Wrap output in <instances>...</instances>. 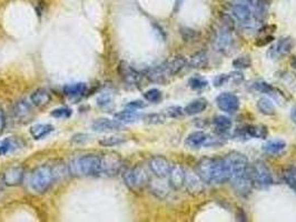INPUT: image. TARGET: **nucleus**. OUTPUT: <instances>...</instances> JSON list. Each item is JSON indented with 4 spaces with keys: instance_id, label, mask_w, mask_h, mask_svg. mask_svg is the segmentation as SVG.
Returning a JSON list of instances; mask_svg holds the SVG:
<instances>
[{
    "instance_id": "nucleus-19",
    "label": "nucleus",
    "mask_w": 296,
    "mask_h": 222,
    "mask_svg": "<svg viewBox=\"0 0 296 222\" xmlns=\"http://www.w3.org/2000/svg\"><path fill=\"white\" fill-rule=\"evenodd\" d=\"M25 170L22 167H11L4 173V182L8 187L19 186L24 180Z\"/></svg>"
},
{
    "instance_id": "nucleus-3",
    "label": "nucleus",
    "mask_w": 296,
    "mask_h": 222,
    "mask_svg": "<svg viewBox=\"0 0 296 222\" xmlns=\"http://www.w3.org/2000/svg\"><path fill=\"white\" fill-rule=\"evenodd\" d=\"M123 180L129 190L138 192L149 186L150 178L146 169L142 166L128 168L123 172Z\"/></svg>"
},
{
    "instance_id": "nucleus-38",
    "label": "nucleus",
    "mask_w": 296,
    "mask_h": 222,
    "mask_svg": "<svg viewBox=\"0 0 296 222\" xmlns=\"http://www.w3.org/2000/svg\"><path fill=\"white\" fill-rule=\"evenodd\" d=\"M252 66V59L249 56H241L237 57L236 59L233 60V67L237 70H244V69H248Z\"/></svg>"
},
{
    "instance_id": "nucleus-31",
    "label": "nucleus",
    "mask_w": 296,
    "mask_h": 222,
    "mask_svg": "<svg viewBox=\"0 0 296 222\" xmlns=\"http://www.w3.org/2000/svg\"><path fill=\"white\" fill-rule=\"evenodd\" d=\"M189 65L194 69H203L206 68L208 65V56L205 51H199L195 55L191 56L189 60Z\"/></svg>"
},
{
    "instance_id": "nucleus-39",
    "label": "nucleus",
    "mask_w": 296,
    "mask_h": 222,
    "mask_svg": "<svg viewBox=\"0 0 296 222\" xmlns=\"http://www.w3.org/2000/svg\"><path fill=\"white\" fill-rule=\"evenodd\" d=\"M252 87H253L254 90H256L257 92H262V93H273L275 91L274 87L266 83V81H263V80L255 81Z\"/></svg>"
},
{
    "instance_id": "nucleus-14",
    "label": "nucleus",
    "mask_w": 296,
    "mask_h": 222,
    "mask_svg": "<svg viewBox=\"0 0 296 222\" xmlns=\"http://www.w3.org/2000/svg\"><path fill=\"white\" fill-rule=\"evenodd\" d=\"M185 178H186V170L181 165L172 166L171 172L168 174V182L173 190H181L184 183Z\"/></svg>"
},
{
    "instance_id": "nucleus-34",
    "label": "nucleus",
    "mask_w": 296,
    "mask_h": 222,
    "mask_svg": "<svg viewBox=\"0 0 296 222\" xmlns=\"http://www.w3.org/2000/svg\"><path fill=\"white\" fill-rule=\"evenodd\" d=\"M283 179L289 188L296 192V168L289 167L283 172Z\"/></svg>"
},
{
    "instance_id": "nucleus-11",
    "label": "nucleus",
    "mask_w": 296,
    "mask_h": 222,
    "mask_svg": "<svg viewBox=\"0 0 296 222\" xmlns=\"http://www.w3.org/2000/svg\"><path fill=\"white\" fill-rule=\"evenodd\" d=\"M231 181L234 191L240 197H247L252 192V188L254 184L251 176H249L248 169L245 173H243L241 176H237L235 178H232Z\"/></svg>"
},
{
    "instance_id": "nucleus-52",
    "label": "nucleus",
    "mask_w": 296,
    "mask_h": 222,
    "mask_svg": "<svg viewBox=\"0 0 296 222\" xmlns=\"http://www.w3.org/2000/svg\"><path fill=\"white\" fill-rule=\"evenodd\" d=\"M5 125H6V118H5V113H4V110L0 108V133L3 132L4 130V128H5Z\"/></svg>"
},
{
    "instance_id": "nucleus-28",
    "label": "nucleus",
    "mask_w": 296,
    "mask_h": 222,
    "mask_svg": "<svg viewBox=\"0 0 296 222\" xmlns=\"http://www.w3.org/2000/svg\"><path fill=\"white\" fill-rule=\"evenodd\" d=\"M286 142L281 139H273L263 145V149L269 155H280L282 151L285 150Z\"/></svg>"
},
{
    "instance_id": "nucleus-45",
    "label": "nucleus",
    "mask_w": 296,
    "mask_h": 222,
    "mask_svg": "<svg viewBox=\"0 0 296 222\" xmlns=\"http://www.w3.org/2000/svg\"><path fill=\"white\" fill-rule=\"evenodd\" d=\"M181 33L185 42H191V40L196 39L197 34H199L195 30H193V29H189V28H183Z\"/></svg>"
},
{
    "instance_id": "nucleus-35",
    "label": "nucleus",
    "mask_w": 296,
    "mask_h": 222,
    "mask_svg": "<svg viewBox=\"0 0 296 222\" xmlns=\"http://www.w3.org/2000/svg\"><path fill=\"white\" fill-rule=\"evenodd\" d=\"M30 111H31L30 104L25 100L17 101L14 106V114L16 117H18V118H24V117L30 114Z\"/></svg>"
},
{
    "instance_id": "nucleus-8",
    "label": "nucleus",
    "mask_w": 296,
    "mask_h": 222,
    "mask_svg": "<svg viewBox=\"0 0 296 222\" xmlns=\"http://www.w3.org/2000/svg\"><path fill=\"white\" fill-rule=\"evenodd\" d=\"M217 107L226 114H235L240 109V99L232 92H223L216 98Z\"/></svg>"
},
{
    "instance_id": "nucleus-6",
    "label": "nucleus",
    "mask_w": 296,
    "mask_h": 222,
    "mask_svg": "<svg viewBox=\"0 0 296 222\" xmlns=\"http://www.w3.org/2000/svg\"><path fill=\"white\" fill-rule=\"evenodd\" d=\"M224 158L229 167L232 178L241 176V174L245 173L247 171L249 165H248V160L245 155L237 153V151H233V153H229L228 155H226Z\"/></svg>"
},
{
    "instance_id": "nucleus-4",
    "label": "nucleus",
    "mask_w": 296,
    "mask_h": 222,
    "mask_svg": "<svg viewBox=\"0 0 296 222\" xmlns=\"http://www.w3.org/2000/svg\"><path fill=\"white\" fill-rule=\"evenodd\" d=\"M248 172L252 178L253 184L257 188H268L273 183L271 170L262 161H256L253 165H249Z\"/></svg>"
},
{
    "instance_id": "nucleus-41",
    "label": "nucleus",
    "mask_w": 296,
    "mask_h": 222,
    "mask_svg": "<svg viewBox=\"0 0 296 222\" xmlns=\"http://www.w3.org/2000/svg\"><path fill=\"white\" fill-rule=\"evenodd\" d=\"M220 23H222V28L225 29L227 31H234L235 29V21L234 18L232 16L227 14H222L220 15Z\"/></svg>"
},
{
    "instance_id": "nucleus-21",
    "label": "nucleus",
    "mask_w": 296,
    "mask_h": 222,
    "mask_svg": "<svg viewBox=\"0 0 296 222\" xmlns=\"http://www.w3.org/2000/svg\"><path fill=\"white\" fill-rule=\"evenodd\" d=\"M208 139V136L203 131H194L189 133L186 140H185V145L190 149H199L202 145H205Z\"/></svg>"
},
{
    "instance_id": "nucleus-37",
    "label": "nucleus",
    "mask_w": 296,
    "mask_h": 222,
    "mask_svg": "<svg viewBox=\"0 0 296 222\" xmlns=\"http://www.w3.org/2000/svg\"><path fill=\"white\" fill-rule=\"evenodd\" d=\"M126 141V139L119 136H112L107 138H103L100 140V144L103 147H116V145H119L121 143H124Z\"/></svg>"
},
{
    "instance_id": "nucleus-29",
    "label": "nucleus",
    "mask_w": 296,
    "mask_h": 222,
    "mask_svg": "<svg viewBox=\"0 0 296 222\" xmlns=\"http://www.w3.org/2000/svg\"><path fill=\"white\" fill-rule=\"evenodd\" d=\"M19 147V140L16 138H5L0 140V156H6L13 151L17 150Z\"/></svg>"
},
{
    "instance_id": "nucleus-26",
    "label": "nucleus",
    "mask_w": 296,
    "mask_h": 222,
    "mask_svg": "<svg viewBox=\"0 0 296 222\" xmlns=\"http://www.w3.org/2000/svg\"><path fill=\"white\" fill-rule=\"evenodd\" d=\"M207 108V100L205 98H199L195 100L190 101L186 107L184 108L185 115L188 116H195L203 113Z\"/></svg>"
},
{
    "instance_id": "nucleus-20",
    "label": "nucleus",
    "mask_w": 296,
    "mask_h": 222,
    "mask_svg": "<svg viewBox=\"0 0 296 222\" xmlns=\"http://www.w3.org/2000/svg\"><path fill=\"white\" fill-rule=\"evenodd\" d=\"M186 65H187V59L182 55L174 56L170 60H167L162 63V66H164L166 72L170 77L177 75L181 70L184 69V67Z\"/></svg>"
},
{
    "instance_id": "nucleus-53",
    "label": "nucleus",
    "mask_w": 296,
    "mask_h": 222,
    "mask_svg": "<svg viewBox=\"0 0 296 222\" xmlns=\"http://www.w3.org/2000/svg\"><path fill=\"white\" fill-rule=\"evenodd\" d=\"M291 120L296 124V104H294L291 109Z\"/></svg>"
},
{
    "instance_id": "nucleus-32",
    "label": "nucleus",
    "mask_w": 296,
    "mask_h": 222,
    "mask_svg": "<svg viewBox=\"0 0 296 222\" xmlns=\"http://www.w3.org/2000/svg\"><path fill=\"white\" fill-rule=\"evenodd\" d=\"M213 122H214V126H215L217 131L222 132V133L227 132L232 128V125H233L232 124V120L228 118V117L223 116V115L216 116L215 118H214Z\"/></svg>"
},
{
    "instance_id": "nucleus-47",
    "label": "nucleus",
    "mask_w": 296,
    "mask_h": 222,
    "mask_svg": "<svg viewBox=\"0 0 296 222\" xmlns=\"http://www.w3.org/2000/svg\"><path fill=\"white\" fill-rule=\"evenodd\" d=\"M145 107H146V103L142 100H134V101H130L129 103H127V108L133 109V110L143 109Z\"/></svg>"
},
{
    "instance_id": "nucleus-23",
    "label": "nucleus",
    "mask_w": 296,
    "mask_h": 222,
    "mask_svg": "<svg viewBox=\"0 0 296 222\" xmlns=\"http://www.w3.org/2000/svg\"><path fill=\"white\" fill-rule=\"evenodd\" d=\"M146 77L149 81H152L154 84H165L170 76L167 75L164 66L160 65L149 69L146 72Z\"/></svg>"
},
{
    "instance_id": "nucleus-48",
    "label": "nucleus",
    "mask_w": 296,
    "mask_h": 222,
    "mask_svg": "<svg viewBox=\"0 0 296 222\" xmlns=\"http://www.w3.org/2000/svg\"><path fill=\"white\" fill-rule=\"evenodd\" d=\"M97 101L100 106H103V107L107 106V104H109L110 101H112V97H110V95H108V93H104V95L98 97Z\"/></svg>"
},
{
    "instance_id": "nucleus-5",
    "label": "nucleus",
    "mask_w": 296,
    "mask_h": 222,
    "mask_svg": "<svg viewBox=\"0 0 296 222\" xmlns=\"http://www.w3.org/2000/svg\"><path fill=\"white\" fill-rule=\"evenodd\" d=\"M123 159L115 153H108L101 156L100 176L114 177L118 174L123 168Z\"/></svg>"
},
{
    "instance_id": "nucleus-1",
    "label": "nucleus",
    "mask_w": 296,
    "mask_h": 222,
    "mask_svg": "<svg viewBox=\"0 0 296 222\" xmlns=\"http://www.w3.org/2000/svg\"><path fill=\"white\" fill-rule=\"evenodd\" d=\"M69 173L74 177L100 176L101 156L85 155L76 158L68 165Z\"/></svg>"
},
{
    "instance_id": "nucleus-54",
    "label": "nucleus",
    "mask_w": 296,
    "mask_h": 222,
    "mask_svg": "<svg viewBox=\"0 0 296 222\" xmlns=\"http://www.w3.org/2000/svg\"><path fill=\"white\" fill-rule=\"evenodd\" d=\"M289 65H291L293 69H296V56H293L291 58V60H289Z\"/></svg>"
},
{
    "instance_id": "nucleus-27",
    "label": "nucleus",
    "mask_w": 296,
    "mask_h": 222,
    "mask_svg": "<svg viewBox=\"0 0 296 222\" xmlns=\"http://www.w3.org/2000/svg\"><path fill=\"white\" fill-rule=\"evenodd\" d=\"M54 131V127L49 125V124H38V125H35L30 128V132L31 137L35 140H40V139H44L49 134Z\"/></svg>"
},
{
    "instance_id": "nucleus-51",
    "label": "nucleus",
    "mask_w": 296,
    "mask_h": 222,
    "mask_svg": "<svg viewBox=\"0 0 296 222\" xmlns=\"http://www.w3.org/2000/svg\"><path fill=\"white\" fill-rule=\"evenodd\" d=\"M273 40H274V37L273 36H266V37H264V38H262V39H258L257 42H256V46H258V47H263V46H265V45H269V44H271Z\"/></svg>"
},
{
    "instance_id": "nucleus-25",
    "label": "nucleus",
    "mask_w": 296,
    "mask_h": 222,
    "mask_svg": "<svg viewBox=\"0 0 296 222\" xmlns=\"http://www.w3.org/2000/svg\"><path fill=\"white\" fill-rule=\"evenodd\" d=\"M86 90H87V86L84 83H76V84L66 85L62 88L63 95L67 96L68 98H79V97L85 95Z\"/></svg>"
},
{
    "instance_id": "nucleus-30",
    "label": "nucleus",
    "mask_w": 296,
    "mask_h": 222,
    "mask_svg": "<svg viewBox=\"0 0 296 222\" xmlns=\"http://www.w3.org/2000/svg\"><path fill=\"white\" fill-rule=\"evenodd\" d=\"M258 111L264 116H274L276 114V108L275 104L273 103L271 99L262 97L258 99V101L256 103Z\"/></svg>"
},
{
    "instance_id": "nucleus-2",
    "label": "nucleus",
    "mask_w": 296,
    "mask_h": 222,
    "mask_svg": "<svg viewBox=\"0 0 296 222\" xmlns=\"http://www.w3.org/2000/svg\"><path fill=\"white\" fill-rule=\"evenodd\" d=\"M56 173L50 166L44 165L35 169L30 176V187L38 194H44L54 183Z\"/></svg>"
},
{
    "instance_id": "nucleus-33",
    "label": "nucleus",
    "mask_w": 296,
    "mask_h": 222,
    "mask_svg": "<svg viewBox=\"0 0 296 222\" xmlns=\"http://www.w3.org/2000/svg\"><path fill=\"white\" fill-rule=\"evenodd\" d=\"M114 118L119 122H126V124H130V122H135L139 119V115L136 114L134 110H124L120 111L118 114H115Z\"/></svg>"
},
{
    "instance_id": "nucleus-49",
    "label": "nucleus",
    "mask_w": 296,
    "mask_h": 222,
    "mask_svg": "<svg viewBox=\"0 0 296 222\" xmlns=\"http://www.w3.org/2000/svg\"><path fill=\"white\" fill-rule=\"evenodd\" d=\"M87 140H88V136L84 133L75 134V136L72 138V141L75 143H84L87 141Z\"/></svg>"
},
{
    "instance_id": "nucleus-36",
    "label": "nucleus",
    "mask_w": 296,
    "mask_h": 222,
    "mask_svg": "<svg viewBox=\"0 0 296 222\" xmlns=\"http://www.w3.org/2000/svg\"><path fill=\"white\" fill-rule=\"evenodd\" d=\"M208 85L207 80L205 78L201 77V76H194V77L189 78L188 80V86L193 90H202L206 88Z\"/></svg>"
},
{
    "instance_id": "nucleus-44",
    "label": "nucleus",
    "mask_w": 296,
    "mask_h": 222,
    "mask_svg": "<svg viewBox=\"0 0 296 222\" xmlns=\"http://www.w3.org/2000/svg\"><path fill=\"white\" fill-rule=\"evenodd\" d=\"M72 115H73L72 110L68 108H57L51 113V116L57 119H68L71 118Z\"/></svg>"
},
{
    "instance_id": "nucleus-24",
    "label": "nucleus",
    "mask_w": 296,
    "mask_h": 222,
    "mask_svg": "<svg viewBox=\"0 0 296 222\" xmlns=\"http://www.w3.org/2000/svg\"><path fill=\"white\" fill-rule=\"evenodd\" d=\"M50 100H51L50 93L44 88L35 90L30 96V102L35 107H44L46 104H48Z\"/></svg>"
},
{
    "instance_id": "nucleus-22",
    "label": "nucleus",
    "mask_w": 296,
    "mask_h": 222,
    "mask_svg": "<svg viewBox=\"0 0 296 222\" xmlns=\"http://www.w3.org/2000/svg\"><path fill=\"white\" fill-rule=\"evenodd\" d=\"M233 45H234V39L233 37H232V32L225 30V29L222 28V30H220L218 38H217L218 50L222 51L225 55H228V52L232 50Z\"/></svg>"
},
{
    "instance_id": "nucleus-13",
    "label": "nucleus",
    "mask_w": 296,
    "mask_h": 222,
    "mask_svg": "<svg viewBox=\"0 0 296 222\" xmlns=\"http://www.w3.org/2000/svg\"><path fill=\"white\" fill-rule=\"evenodd\" d=\"M214 160H215V158L204 157V158H202L199 162H197L196 173L199 174L201 179L204 181L206 184L212 183Z\"/></svg>"
},
{
    "instance_id": "nucleus-18",
    "label": "nucleus",
    "mask_w": 296,
    "mask_h": 222,
    "mask_svg": "<svg viewBox=\"0 0 296 222\" xmlns=\"http://www.w3.org/2000/svg\"><path fill=\"white\" fill-rule=\"evenodd\" d=\"M118 71L121 79H123L127 85L136 86L138 85L139 80H141V75H139L136 70L129 66L127 62L121 61L118 67Z\"/></svg>"
},
{
    "instance_id": "nucleus-7",
    "label": "nucleus",
    "mask_w": 296,
    "mask_h": 222,
    "mask_svg": "<svg viewBox=\"0 0 296 222\" xmlns=\"http://www.w3.org/2000/svg\"><path fill=\"white\" fill-rule=\"evenodd\" d=\"M232 178L229 167L226 162L225 158H215L213 167V176H212V183L222 184L228 182Z\"/></svg>"
},
{
    "instance_id": "nucleus-15",
    "label": "nucleus",
    "mask_w": 296,
    "mask_h": 222,
    "mask_svg": "<svg viewBox=\"0 0 296 222\" xmlns=\"http://www.w3.org/2000/svg\"><path fill=\"white\" fill-rule=\"evenodd\" d=\"M295 46V42L292 37H282L271 49V56L274 58L285 57L291 52Z\"/></svg>"
},
{
    "instance_id": "nucleus-9",
    "label": "nucleus",
    "mask_w": 296,
    "mask_h": 222,
    "mask_svg": "<svg viewBox=\"0 0 296 222\" xmlns=\"http://www.w3.org/2000/svg\"><path fill=\"white\" fill-rule=\"evenodd\" d=\"M149 169L154 173L155 177L159 179L167 178L171 172L172 165L165 157L162 156H155L149 160Z\"/></svg>"
},
{
    "instance_id": "nucleus-46",
    "label": "nucleus",
    "mask_w": 296,
    "mask_h": 222,
    "mask_svg": "<svg viewBox=\"0 0 296 222\" xmlns=\"http://www.w3.org/2000/svg\"><path fill=\"white\" fill-rule=\"evenodd\" d=\"M229 80V75H218L213 80V84L215 87H222Z\"/></svg>"
},
{
    "instance_id": "nucleus-50",
    "label": "nucleus",
    "mask_w": 296,
    "mask_h": 222,
    "mask_svg": "<svg viewBox=\"0 0 296 222\" xmlns=\"http://www.w3.org/2000/svg\"><path fill=\"white\" fill-rule=\"evenodd\" d=\"M229 80H233L234 84H241L244 80V76L240 71L229 73Z\"/></svg>"
},
{
    "instance_id": "nucleus-40",
    "label": "nucleus",
    "mask_w": 296,
    "mask_h": 222,
    "mask_svg": "<svg viewBox=\"0 0 296 222\" xmlns=\"http://www.w3.org/2000/svg\"><path fill=\"white\" fill-rule=\"evenodd\" d=\"M144 98H145V100L148 101V102L157 103L162 99V95L158 89L153 88V89L147 90L146 92L144 93Z\"/></svg>"
},
{
    "instance_id": "nucleus-17",
    "label": "nucleus",
    "mask_w": 296,
    "mask_h": 222,
    "mask_svg": "<svg viewBox=\"0 0 296 222\" xmlns=\"http://www.w3.org/2000/svg\"><path fill=\"white\" fill-rule=\"evenodd\" d=\"M91 128L94 131L97 132H106V131H119L125 129L124 125H121L117 120H112L107 118H101L94 121L91 125Z\"/></svg>"
},
{
    "instance_id": "nucleus-10",
    "label": "nucleus",
    "mask_w": 296,
    "mask_h": 222,
    "mask_svg": "<svg viewBox=\"0 0 296 222\" xmlns=\"http://www.w3.org/2000/svg\"><path fill=\"white\" fill-rule=\"evenodd\" d=\"M235 136L239 138H256L266 139L269 136L268 128L263 125H248L237 128Z\"/></svg>"
},
{
    "instance_id": "nucleus-12",
    "label": "nucleus",
    "mask_w": 296,
    "mask_h": 222,
    "mask_svg": "<svg viewBox=\"0 0 296 222\" xmlns=\"http://www.w3.org/2000/svg\"><path fill=\"white\" fill-rule=\"evenodd\" d=\"M205 182L201 179L199 174L193 171H186V178H185L184 187L186 188V191L191 196H199L203 194L205 190Z\"/></svg>"
},
{
    "instance_id": "nucleus-43",
    "label": "nucleus",
    "mask_w": 296,
    "mask_h": 222,
    "mask_svg": "<svg viewBox=\"0 0 296 222\" xmlns=\"http://www.w3.org/2000/svg\"><path fill=\"white\" fill-rule=\"evenodd\" d=\"M184 114H185L184 109L179 106L168 107L164 111V115L168 117V118H179V117H182Z\"/></svg>"
},
{
    "instance_id": "nucleus-16",
    "label": "nucleus",
    "mask_w": 296,
    "mask_h": 222,
    "mask_svg": "<svg viewBox=\"0 0 296 222\" xmlns=\"http://www.w3.org/2000/svg\"><path fill=\"white\" fill-rule=\"evenodd\" d=\"M232 15H233L234 18L237 21H240L242 25H247V23L251 22L254 13L248 5L239 3L234 4L233 7H232Z\"/></svg>"
},
{
    "instance_id": "nucleus-42",
    "label": "nucleus",
    "mask_w": 296,
    "mask_h": 222,
    "mask_svg": "<svg viewBox=\"0 0 296 222\" xmlns=\"http://www.w3.org/2000/svg\"><path fill=\"white\" fill-rule=\"evenodd\" d=\"M166 120L164 114H149L144 117V121L149 125H159Z\"/></svg>"
}]
</instances>
